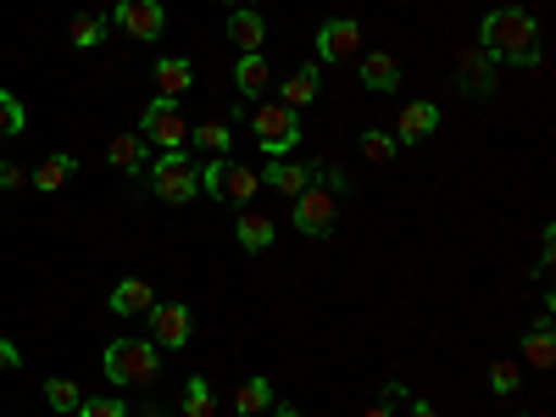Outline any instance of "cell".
<instances>
[{
    "label": "cell",
    "instance_id": "13",
    "mask_svg": "<svg viewBox=\"0 0 556 417\" xmlns=\"http://www.w3.org/2000/svg\"><path fill=\"white\" fill-rule=\"evenodd\" d=\"M262 184H267V190H278V195H301L306 190V184H317V167H306V162H285V156H278L267 173H262Z\"/></svg>",
    "mask_w": 556,
    "mask_h": 417
},
{
    "label": "cell",
    "instance_id": "10",
    "mask_svg": "<svg viewBox=\"0 0 556 417\" xmlns=\"http://www.w3.org/2000/svg\"><path fill=\"white\" fill-rule=\"evenodd\" d=\"M434 128H440V106H434V101H412V106H401L395 146H424Z\"/></svg>",
    "mask_w": 556,
    "mask_h": 417
},
{
    "label": "cell",
    "instance_id": "30",
    "mask_svg": "<svg viewBox=\"0 0 556 417\" xmlns=\"http://www.w3.org/2000/svg\"><path fill=\"white\" fill-rule=\"evenodd\" d=\"M490 67H495V62H484V56L473 62V56H468V62H462V89H468V96H473V89H479V96H490V89H495Z\"/></svg>",
    "mask_w": 556,
    "mask_h": 417
},
{
    "label": "cell",
    "instance_id": "31",
    "mask_svg": "<svg viewBox=\"0 0 556 417\" xmlns=\"http://www.w3.org/2000/svg\"><path fill=\"white\" fill-rule=\"evenodd\" d=\"M45 401H51V412H78V384L73 379H51L45 384Z\"/></svg>",
    "mask_w": 556,
    "mask_h": 417
},
{
    "label": "cell",
    "instance_id": "12",
    "mask_svg": "<svg viewBox=\"0 0 556 417\" xmlns=\"http://www.w3.org/2000/svg\"><path fill=\"white\" fill-rule=\"evenodd\" d=\"M356 78L374 89V96H390V89L401 84V62H395L390 51H367V56L356 62Z\"/></svg>",
    "mask_w": 556,
    "mask_h": 417
},
{
    "label": "cell",
    "instance_id": "33",
    "mask_svg": "<svg viewBox=\"0 0 556 417\" xmlns=\"http://www.w3.org/2000/svg\"><path fill=\"white\" fill-rule=\"evenodd\" d=\"M17 184H28V167L23 162H0V190H17Z\"/></svg>",
    "mask_w": 556,
    "mask_h": 417
},
{
    "label": "cell",
    "instance_id": "4",
    "mask_svg": "<svg viewBox=\"0 0 556 417\" xmlns=\"http://www.w3.org/2000/svg\"><path fill=\"white\" fill-rule=\"evenodd\" d=\"M251 128H256V146H262L267 156H290V151L301 146V112L278 106V101H262Z\"/></svg>",
    "mask_w": 556,
    "mask_h": 417
},
{
    "label": "cell",
    "instance_id": "3",
    "mask_svg": "<svg viewBox=\"0 0 556 417\" xmlns=\"http://www.w3.org/2000/svg\"><path fill=\"white\" fill-rule=\"evenodd\" d=\"M146 173H151L156 201H167V206H190V201L201 195V173H195L190 151H162Z\"/></svg>",
    "mask_w": 556,
    "mask_h": 417
},
{
    "label": "cell",
    "instance_id": "19",
    "mask_svg": "<svg viewBox=\"0 0 556 417\" xmlns=\"http://www.w3.org/2000/svg\"><path fill=\"white\" fill-rule=\"evenodd\" d=\"M190 84H195V67L184 62V56H162V62H156V89H162L167 101H178Z\"/></svg>",
    "mask_w": 556,
    "mask_h": 417
},
{
    "label": "cell",
    "instance_id": "18",
    "mask_svg": "<svg viewBox=\"0 0 556 417\" xmlns=\"http://www.w3.org/2000/svg\"><path fill=\"white\" fill-rule=\"evenodd\" d=\"M73 167H78V162H73L67 151H51V156H45V162L28 173V184H34L39 195H51V190H62V184L73 178Z\"/></svg>",
    "mask_w": 556,
    "mask_h": 417
},
{
    "label": "cell",
    "instance_id": "38",
    "mask_svg": "<svg viewBox=\"0 0 556 417\" xmlns=\"http://www.w3.org/2000/svg\"><path fill=\"white\" fill-rule=\"evenodd\" d=\"M223 7H240V0H223ZM245 7H256V0H245Z\"/></svg>",
    "mask_w": 556,
    "mask_h": 417
},
{
    "label": "cell",
    "instance_id": "26",
    "mask_svg": "<svg viewBox=\"0 0 556 417\" xmlns=\"http://www.w3.org/2000/svg\"><path fill=\"white\" fill-rule=\"evenodd\" d=\"M184 417H217V395L206 379H190L184 384Z\"/></svg>",
    "mask_w": 556,
    "mask_h": 417
},
{
    "label": "cell",
    "instance_id": "5",
    "mask_svg": "<svg viewBox=\"0 0 556 417\" xmlns=\"http://www.w3.org/2000/svg\"><path fill=\"white\" fill-rule=\"evenodd\" d=\"M139 139H146V146H162V151H184V146H190V123H184L178 101L156 96L146 106V117H139Z\"/></svg>",
    "mask_w": 556,
    "mask_h": 417
},
{
    "label": "cell",
    "instance_id": "21",
    "mask_svg": "<svg viewBox=\"0 0 556 417\" xmlns=\"http://www.w3.org/2000/svg\"><path fill=\"white\" fill-rule=\"evenodd\" d=\"M235 84H240V96H262V89L273 84V67H267V56L256 51V56H240V67H235Z\"/></svg>",
    "mask_w": 556,
    "mask_h": 417
},
{
    "label": "cell",
    "instance_id": "7",
    "mask_svg": "<svg viewBox=\"0 0 556 417\" xmlns=\"http://www.w3.org/2000/svg\"><path fill=\"white\" fill-rule=\"evenodd\" d=\"M106 23L117 34H128V39H156L167 28V7H162V0H117Z\"/></svg>",
    "mask_w": 556,
    "mask_h": 417
},
{
    "label": "cell",
    "instance_id": "29",
    "mask_svg": "<svg viewBox=\"0 0 556 417\" xmlns=\"http://www.w3.org/2000/svg\"><path fill=\"white\" fill-rule=\"evenodd\" d=\"M518 384H523V367L518 362H506V356L490 362V395H513Z\"/></svg>",
    "mask_w": 556,
    "mask_h": 417
},
{
    "label": "cell",
    "instance_id": "25",
    "mask_svg": "<svg viewBox=\"0 0 556 417\" xmlns=\"http://www.w3.org/2000/svg\"><path fill=\"white\" fill-rule=\"evenodd\" d=\"M395 151H401V146H395V134H384V128H367V134H362V156L374 162V167H390Z\"/></svg>",
    "mask_w": 556,
    "mask_h": 417
},
{
    "label": "cell",
    "instance_id": "37",
    "mask_svg": "<svg viewBox=\"0 0 556 417\" xmlns=\"http://www.w3.org/2000/svg\"><path fill=\"white\" fill-rule=\"evenodd\" d=\"M273 417H301V412H290V406H278V412H273Z\"/></svg>",
    "mask_w": 556,
    "mask_h": 417
},
{
    "label": "cell",
    "instance_id": "1",
    "mask_svg": "<svg viewBox=\"0 0 556 417\" xmlns=\"http://www.w3.org/2000/svg\"><path fill=\"white\" fill-rule=\"evenodd\" d=\"M479 51L484 62H513V67H540V23L523 7H495L479 23Z\"/></svg>",
    "mask_w": 556,
    "mask_h": 417
},
{
    "label": "cell",
    "instance_id": "28",
    "mask_svg": "<svg viewBox=\"0 0 556 417\" xmlns=\"http://www.w3.org/2000/svg\"><path fill=\"white\" fill-rule=\"evenodd\" d=\"M23 123H28L23 101L12 96V89H0V139H17V134H23Z\"/></svg>",
    "mask_w": 556,
    "mask_h": 417
},
{
    "label": "cell",
    "instance_id": "11",
    "mask_svg": "<svg viewBox=\"0 0 556 417\" xmlns=\"http://www.w3.org/2000/svg\"><path fill=\"white\" fill-rule=\"evenodd\" d=\"M256 184H262V173H256V167H240V162H228V156H223L217 201H228V206H251V201H256Z\"/></svg>",
    "mask_w": 556,
    "mask_h": 417
},
{
    "label": "cell",
    "instance_id": "24",
    "mask_svg": "<svg viewBox=\"0 0 556 417\" xmlns=\"http://www.w3.org/2000/svg\"><path fill=\"white\" fill-rule=\"evenodd\" d=\"M267 406H273V384H267L262 374H256V379H245V384H240V395H235V412H240V417H256V412H267Z\"/></svg>",
    "mask_w": 556,
    "mask_h": 417
},
{
    "label": "cell",
    "instance_id": "27",
    "mask_svg": "<svg viewBox=\"0 0 556 417\" xmlns=\"http://www.w3.org/2000/svg\"><path fill=\"white\" fill-rule=\"evenodd\" d=\"M106 17L101 12H84V17H73V45H78V51H96V45L106 39Z\"/></svg>",
    "mask_w": 556,
    "mask_h": 417
},
{
    "label": "cell",
    "instance_id": "23",
    "mask_svg": "<svg viewBox=\"0 0 556 417\" xmlns=\"http://www.w3.org/2000/svg\"><path fill=\"white\" fill-rule=\"evenodd\" d=\"M523 362H529V367H551V362H556V340H551V323H545V317L534 323L529 340H523Z\"/></svg>",
    "mask_w": 556,
    "mask_h": 417
},
{
    "label": "cell",
    "instance_id": "36",
    "mask_svg": "<svg viewBox=\"0 0 556 417\" xmlns=\"http://www.w3.org/2000/svg\"><path fill=\"white\" fill-rule=\"evenodd\" d=\"M362 417H390V401H379V406H367Z\"/></svg>",
    "mask_w": 556,
    "mask_h": 417
},
{
    "label": "cell",
    "instance_id": "22",
    "mask_svg": "<svg viewBox=\"0 0 556 417\" xmlns=\"http://www.w3.org/2000/svg\"><path fill=\"white\" fill-rule=\"evenodd\" d=\"M190 146L206 151V156H228L235 134H228V123H195V128H190Z\"/></svg>",
    "mask_w": 556,
    "mask_h": 417
},
{
    "label": "cell",
    "instance_id": "2",
    "mask_svg": "<svg viewBox=\"0 0 556 417\" xmlns=\"http://www.w3.org/2000/svg\"><path fill=\"white\" fill-rule=\"evenodd\" d=\"M101 367L117 390H151L162 374V345L156 340H112Z\"/></svg>",
    "mask_w": 556,
    "mask_h": 417
},
{
    "label": "cell",
    "instance_id": "34",
    "mask_svg": "<svg viewBox=\"0 0 556 417\" xmlns=\"http://www.w3.org/2000/svg\"><path fill=\"white\" fill-rule=\"evenodd\" d=\"M17 367H23V351L12 340H0V374H17Z\"/></svg>",
    "mask_w": 556,
    "mask_h": 417
},
{
    "label": "cell",
    "instance_id": "8",
    "mask_svg": "<svg viewBox=\"0 0 556 417\" xmlns=\"http://www.w3.org/2000/svg\"><path fill=\"white\" fill-rule=\"evenodd\" d=\"M362 56V23L356 17H329L317 28V62H351Z\"/></svg>",
    "mask_w": 556,
    "mask_h": 417
},
{
    "label": "cell",
    "instance_id": "16",
    "mask_svg": "<svg viewBox=\"0 0 556 417\" xmlns=\"http://www.w3.org/2000/svg\"><path fill=\"white\" fill-rule=\"evenodd\" d=\"M106 306H112L117 317H146V312L156 306V295H151V285H146V278H123V285L106 295Z\"/></svg>",
    "mask_w": 556,
    "mask_h": 417
},
{
    "label": "cell",
    "instance_id": "15",
    "mask_svg": "<svg viewBox=\"0 0 556 417\" xmlns=\"http://www.w3.org/2000/svg\"><path fill=\"white\" fill-rule=\"evenodd\" d=\"M106 162L117 167V173H146L151 167V146H146V139H139V134H117L112 139V146H106Z\"/></svg>",
    "mask_w": 556,
    "mask_h": 417
},
{
    "label": "cell",
    "instance_id": "14",
    "mask_svg": "<svg viewBox=\"0 0 556 417\" xmlns=\"http://www.w3.org/2000/svg\"><path fill=\"white\" fill-rule=\"evenodd\" d=\"M228 39L240 45V56H256V51H262V39H267L262 12H256V7H235V12H228Z\"/></svg>",
    "mask_w": 556,
    "mask_h": 417
},
{
    "label": "cell",
    "instance_id": "17",
    "mask_svg": "<svg viewBox=\"0 0 556 417\" xmlns=\"http://www.w3.org/2000/svg\"><path fill=\"white\" fill-rule=\"evenodd\" d=\"M317 89H323V73H317V67H295V73L285 78V96H278V106L301 112V106H312V101H317Z\"/></svg>",
    "mask_w": 556,
    "mask_h": 417
},
{
    "label": "cell",
    "instance_id": "20",
    "mask_svg": "<svg viewBox=\"0 0 556 417\" xmlns=\"http://www.w3.org/2000/svg\"><path fill=\"white\" fill-rule=\"evenodd\" d=\"M273 235H278V228H273L267 212H240V223H235V240H240L245 251H267Z\"/></svg>",
    "mask_w": 556,
    "mask_h": 417
},
{
    "label": "cell",
    "instance_id": "32",
    "mask_svg": "<svg viewBox=\"0 0 556 417\" xmlns=\"http://www.w3.org/2000/svg\"><path fill=\"white\" fill-rule=\"evenodd\" d=\"M78 417H128V406L112 395H96V401H78Z\"/></svg>",
    "mask_w": 556,
    "mask_h": 417
},
{
    "label": "cell",
    "instance_id": "35",
    "mask_svg": "<svg viewBox=\"0 0 556 417\" xmlns=\"http://www.w3.org/2000/svg\"><path fill=\"white\" fill-rule=\"evenodd\" d=\"M412 417H440V412H434L429 401H412Z\"/></svg>",
    "mask_w": 556,
    "mask_h": 417
},
{
    "label": "cell",
    "instance_id": "9",
    "mask_svg": "<svg viewBox=\"0 0 556 417\" xmlns=\"http://www.w3.org/2000/svg\"><path fill=\"white\" fill-rule=\"evenodd\" d=\"M146 317H151V329H156V345H167V351L190 345V306H184V301H162Z\"/></svg>",
    "mask_w": 556,
    "mask_h": 417
},
{
    "label": "cell",
    "instance_id": "6",
    "mask_svg": "<svg viewBox=\"0 0 556 417\" xmlns=\"http://www.w3.org/2000/svg\"><path fill=\"white\" fill-rule=\"evenodd\" d=\"M295 228L306 240H323V235H334V217H340V195L334 190H323V184H306V190L295 195Z\"/></svg>",
    "mask_w": 556,
    "mask_h": 417
}]
</instances>
